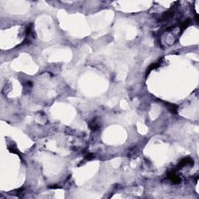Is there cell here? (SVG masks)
<instances>
[{"instance_id": "cell-1", "label": "cell", "mask_w": 199, "mask_h": 199, "mask_svg": "<svg viewBox=\"0 0 199 199\" xmlns=\"http://www.w3.org/2000/svg\"><path fill=\"white\" fill-rule=\"evenodd\" d=\"M168 177H170V179L171 180L172 182H173L174 184H179L180 182V179L179 178V177L177 176V174L175 173V171H170V172L168 173Z\"/></svg>"}, {"instance_id": "cell-2", "label": "cell", "mask_w": 199, "mask_h": 199, "mask_svg": "<svg viewBox=\"0 0 199 199\" xmlns=\"http://www.w3.org/2000/svg\"><path fill=\"white\" fill-rule=\"evenodd\" d=\"M192 163H194V161L192 160L191 158H184L181 161L178 163V165H177V168H180V167H183V166H185L186 165H188V164H192Z\"/></svg>"}, {"instance_id": "cell-3", "label": "cell", "mask_w": 199, "mask_h": 199, "mask_svg": "<svg viewBox=\"0 0 199 199\" xmlns=\"http://www.w3.org/2000/svg\"><path fill=\"white\" fill-rule=\"evenodd\" d=\"M89 128L92 130V131H95L100 128V126H99V124L96 122V121H92L89 123Z\"/></svg>"}, {"instance_id": "cell-4", "label": "cell", "mask_w": 199, "mask_h": 199, "mask_svg": "<svg viewBox=\"0 0 199 199\" xmlns=\"http://www.w3.org/2000/svg\"><path fill=\"white\" fill-rule=\"evenodd\" d=\"M159 64L158 63V62H156V63H153V64H152L151 65L149 66V67L147 69V71H146V75H149V73L151 72L152 70H153V69H156V68H158L159 67Z\"/></svg>"}, {"instance_id": "cell-5", "label": "cell", "mask_w": 199, "mask_h": 199, "mask_svg": "<svg viewBox=\"0 0 199 199\" xmlns=\"http://www.w3.org/2000/svg\"><path fill=\"white\" fill-rule=\"evenodd\" d=\"M167 105H168L167 107L169 108V110L171 111V113H173V114L177 113V107L176 105H173V104H170V103H168Z\"/></svg>"}, {"instance_id": "cell-6", "label": "cell", "mask_w": 199, "mask_h": 199, "mask_svg": "<svg viewBox=\"0 0 199 199\" xmlns=\"http://www.w3.org/2000/svg\"><path fill=\"white\" fill-rule=\"evenodd\" d=\"M190 23H191V20H185V21L181 24V30H185L187 28V27L189 26V24H190Z\"/></svg>"}, {"instance_id": "cell-7", "label": "cell", "mask_w": 199, "mask_h": 199, "mask_svg": "<svg viewBox=\"0 0 199 199\" xmlns=\"http://www.w3.org/2000/svg\"><path fill=\"white\" fill-rule=\"evenodd\" d=\"M173 15V11H168V12H166L165 13V14H164L163 16V18L162 20H167V19H169L170 17H171Z\"/></svg>"}, {"instance_id": "cell-8", "label": "cell", "mask_w": 199, "mask_h": 199, "mask_svg": "<svg viewBox=\"0 0 199 199\" xmlns=\"http://www.w3.org/2000/svg\"><path fill=\"white\" fill-rule=\"evenodd\" d=\"M94 157V155L92 154V153H87V154L86 155V159L87 160H90V159H92Z\"/></svg>"}]
</instances>
